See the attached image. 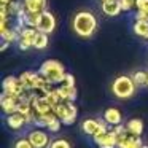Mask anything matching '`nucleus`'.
I'll list each match as a JSON object with an SVG mask.
<instances>
[{"label": "nucleus", "mask_w": 148, "mask_h": 148, "mask_svg": "<svg viewBox=\"0 0 148 148\" xmlns=\"http://www.w3.org/2000/svg\"><path fill=\"white\" fill-rule=\"evenodd\" d=\"M97 24L96 14L89 10L77 11L72 18V30L80 38H91L97 30Z\"/></svg>", "instance_id": "obj_1"}, {"label": "nucleus", "mask_w": 148, "mask_h": 148, "mask_svg": "<svg viewBox=\"0 0 148 148\" xmlns=\"http://www.w3.org/2000/svg\"><path fill=\"white\" fill-rule=\"evenodd\" d=\"M38 72L49 84L53 86H58L64 81V77H65V67L61 61L58 59H46V61L42 62V65L38 67Z\"/></svg>", "instance_id": "obj_2"}, {"label": "nucleus", "mask_w": 148, "mask_h": 148, "mask_svg": "<svg viewBox=\"0 0 148 148\" xmlns=\"http://www.w3.org/2000/svg\"><path fill=\"white\" fill-rule=\"evenodd\" d=\"M135 89H137V84L134 83L132 77H129V75H119L112 81L113 96L121 100H127L131 97H134Z\"/></svg>", "instance_id": "obj_3"}, {"label": "nucleus", "mask_w": 148, "mask_h": 148, "mask_svg": "<svg viewBox=\"0 0 148 148\" xmlns=\"http://www.w3.org/2000/svg\"><path fill=\"white\" fill-rule=\"evenodd\" d=\"M53 112L56 113V116L61 119L64 126H72L78 116V108L73 102H59L58 105L53 107Z\"/></svg>", "instance_id": "obj_4"}, {"label": "nucleus", "mask_w": 148, "mask_h": 148, "mask_svg": "<svg viewBox=\"0 0 148 148\" xmlns=\"http://www.w3.org/2000/svg\"><path fill=\"white\" fill-rule=\"evenodd\" d=\"M2 92L21 99V97L26 94V88H24L23 83L19 81V77L8 75V77H5L3 81H2Z\"/></svg>", "instance_id": "obj_5"}, {"label": "nucleus", "mask_w": 148, "mask_h": 148, "mask_svg": "<svg viewBox=\"0 0 148 148\" xmlns=\"http://www.w3.org/2000/svg\"><path fill=\"white\" fill-rule=\"evenodd\" d=\"M56 16L51 11H43V13L37 14V21H35V29L38 32H45L48 35H51L56 30Z\"/></svg>", "instance_id": "obj_6"}, {"label": "nucleus", "mask_w": 148, "mask_h": 148, "mask_svg": "<svg viewBox=\"0 0 148 148\" xmlns=\"http://www.w3.org/2000/svg\"><path fill=\"white\" fill-rule=\"evenodd\" d=\"M37 34L38 30L35 27H23L19 30V38H18V48L21 51H29L30 48H34V43H35Z\"/></svg>", "instance_id": "obj_7"}, {"label": "nucleus", "mask_w": 148, "mask_h": 148, "mask_svg": "<svg viewBox=\"0 0 148 148\" xmlns=\"http://www.w3.org/2000/svg\"><path fill=\"white\" fill-rule=\"evenodd\" d=\"M27 138L34 145V148H49V145H51L49 135L45 131H42V129H32L27 134Z\"/></svg>", "instance_id": "obj_8"}, {"label": "nucleus", "mask_w": 148, "mask_h": 148, "mask_svg": "<svg viewBox=\"0 0 148 148\" xmlns=\"http://www.w3.org/2000/svg\"><path fill=\"white\" fill-rule=\"evenodd\" d=\"M92 140L97 145V148H116V145H118V137L112 129L103 132V134L94 135Z\"/></svg>", "instance_id": "obj_9"}, {"label": "nucleus", "mask_w": 148, "mask_h": 148, "mask_svg": "<svg viewBox=\"0 0 148 148\" xmlns=\"http://www.w3.org/2000/svg\"><path fill=\"white\" fill-rule=\"evenodd\" d=\"M19 97L14 96H8V94H3L0 96V107H2V112L5 115H11V113H16L18 108H19Z\"/></svg>", "instance_id": "obj_10"}, {"label": "nucleus", "mask_w": 148, "mask_h": 148, "mask_svg": "<svg viewBox=\"0 0 148 148\" xmlns=\"http://www.w3.org/2000/svg\"><path fill=\"white\" fill-rule=\"evenodd\" d=\"M100 11L107 18H116L123 13V8H121L119 0H103L100 3Z\"/></svg>", "instance_id": "obj_11"}, {"label": "nucleus", "mask_w": 148, "mask_h": 148, "mask_svg": "<svg viewBox=\"0 0 148 148\" xmlns=\"http://www.w3.org/2000/svg\"><path fill=\"white\" fill-rule=\"evenodd\" d=\"M40 73L38 70L34 72V70H26L19 75V81L23 83V86L26 88V91H34L35 89V84H37V80H38Z\"/></svg>", "instance_id": "obj_12"}, {"label": "nucleus", "mask_w": 148, "mask_h": 148, "mask_svg": "<svg viewBox=\"0 0 148 148\" xmlns=\"http://www.w3.org/2000/svg\"><path fill=\"white\" fill-rule=\"evenodd\" d=\"M5 123H7V126L11 131H19V129H23L27 124V119L23 113L16 112V113H11V115H7Z\"/></svg>", "instance_id": "obj_13"}, {"label": "nucleus", "mask_w": 148, "mask_h": 148, "mask_svg": "<svg viewBox=\"0 0 148 148\" xmlns=\"http://www.w3.org/2000/svg\"><path fill=\"white\" fill-rule=\"evenodd\" d=\"M103 119H105V123L108 126H118L123 123V113L119 112L116 107H108V108H105V112H103Z\"/></svg>", "instance_id": "obj_14"}, {"label": "nucleus", "mask_w": 148, "mask_h": 148, "mask_svg": "<svg viewBox=\"0 0 148 148\" xmlns=\"http://www.w3.org/2000/svg\"><path fill=\"white\" fill-rule=\"evenodd\" d=\"M56 91H58L59 97H61L62 102H75V99H77V86H67V84H58V88H56Z\"/></svg>", "instance_id": "obj_15"}, {"label": "nucleus", "mask_w": 148, "mask_h": 148, "mask_svg": "<svg viewBox=\"0 0 148 148\" xmlns=\"http://www.w3.org/2000/svg\"><path fill=\"white\" fill-rule=\"evenodd\" d=\"M23 3L24 8L34 14H40L48 10V0H23Z\"/></svg>", "instance_id": "obj_16"}, {"label": "nucleus", "mask_w": 148, "mask_h": 148, "mask_svg": "<svg viewBox=\"0 0 148 148\" xmlns=\"http://www.w3.org/2000/svg\"><path fill=\"white\" fill-rule=\"evenodd\" d=\"M142 147H143L142 138L132 134H126L124 137L118 138V145H116V148H142Z\"/></svg>", "instance_id": "obj_17"}, {"label": "nucleus", "mask_w": 148, "mask_h": 148, "mask_svg": "<svg viewBox=\"0 0 148 148\" xmlns=\"http://www.w3.org/2000/svg\"><path fill=\"white\" fill-rule=\"evenodd\" d=\"M100 121H102V119H94V118L84 119V121L81 123V131H83L86 135L94 137V135L99 132V129H100Z\"/></svg>", "instance_id": "obj_18"}, {"label": "nucleus", "mask_w": 148, "mask_h": 148, "mask_svg": "<svg viewBox=\"0 0 148 148\" xmlns=\"http://www.w3.org/2000/svg\"><path fill=\"white\" fill-rule=\"evenodd\" d=\"M132 32H134L138 38L148 40V21L135 19L134 18V23H132Z\"/></svg>", "instance_id": "obj_19"}, {"label": "nucleus", "mask_w": 148, "mask_h": 148, "mask_svg": "<svg viewBox=\"0 0 148 148\" xmlns=\"http://www.w3.org/2000/svg\"><path fill=\"white\" fill-rule=\"evenodd\" d=\"M19 30L21 27H10L8 26L7 29L0 30V38L5 40L8 43H18V38H19Z\"/></svg>", "instance_id": "obj_20"}, {"label": "nucleus", "mask_w": 148, "mask_h": 148, "mask_svg": "<svg viewBox=\"0 0 148 148\" xmlns=\"http://www.w3.org/2000/svg\"><path fill=\"white\" fill-rule=\"evenodd\" d=\"M126 127H127V132L132 135L140 137V135L143 134V121H142L140 118H131L126 123Z\"/></svg>", "instance_id": "obj_21"}, {"label": "nucleus", "mask_w": 148, "mask_h": 148, "mask_svg": "<svg viewBox=\"0 0 148 148\" xmlns=\"http://www.w3.org/2000/svg\"><path fill=\"white\" fill-rule=\"evenodd\" d=\"M134 83L137 84V88H143V86H148V72L145 70H137L131 75Z\"/></svg>", "instance_id": "obj_22"}, {"label": "nucleus", "mask_w": 148, "mask_h": 148, "mask_svg": "<svg viewBox=\"0 0 148 148\" xmlns=\"http://www.w3.org/2000/svg\"><path fill=\"white\" fill-rule=\"evenodd\" d=\"M49 45V35L45 32H38L37 34V38H35V43H34V48L42 51V49H46Z\"/></svg>", "instance_id": "obj_23"}, {"label": "nucleus", "mask_w": 148, "mask_h": 148, "mask_svg": "<svg viewBox=\"0 0 148 148\" xmlns=\"http://www.w3.org/2000/svg\"><path fill=\"white\" fill-rule=\"evenodd\" d=\"M121 3V8L124 13H129V11L135 10V5H137V0H119Z\"/></svg>", "instance_id": "obj_24"}, {"label": "nucleus", "mask_w": 148, "mask_h": 148, "mask_svg": "<svg viewBox=\"0 0 148 148\" xmlns=\"http://www.w3.org/2000/svg\"><path fill=\"white\" fill-rule=\"evenodd\" d=\"M49 148H72V147H70V142L65 140V138H56V140L51 142Z\"/></svg>", "instance_id": "obj_25"}, {"label": "nucleus", "mask_w": 148, "mask_h": 148, "mask_svg": "<svg viewBox=\"0 0 148 148\" xmlns=\"http://www.w3.org/2000/svg\"><path fill=\"white\" fill-rule=\"evenodd\" d=\"M13 148H34V145L30 143V140L27 137H23V138H18V140L14 142Z\"/></svg>", "instance_id": "obj_26"}, {"label": "nucleus", "mask_w": 148, "mask_h": 148, "mask_svg": "<svg viewBox=\"0 0 148 148\" xmlns=\"http://www.w3.org/2000/svg\"><path fill=\"white\" fill-rule=\"evenodd\" d=\"M61 127H62V121L59 118H56V119H53V121L48 124L46 131H49V132H59V131H61Z\"/></svg>", "instance_id": "obj_27"}, {"label": "nucleus", "mask_w": 148, "mask_h": 148, "mask_svg": "<svg viewBox=\"0 0 148 148\" xmlns=\"http://www.w3.org/2000/svg\"><path fill=\"white\" fill-rule=\"evenodd\" d=\"M62 84H67V86H75V77L72 73H65Z\"/></svg>", "instance_id": "obj_28"}, {"label": "nucleus", "mask_w": 148, "mask_h": 148, "mask_svg": "<svg viewBox=\"0 0 148 148\" xmlns=\"http://www.w3.org/2000/svg\"><path fill=\"white\" fill-rule=\"evenodd\" d=\"M10 45H11V43H8V42H5V40H2V45H0V51H2V53L7 51V48H10Z\"/></svg>", "instance_id": "obj_29"}, {"label": "nucleus", "mask_w": 148, "mask_h": 148, "mask_svg": "<svg viewBox=\"0 0 148 148\" xmlns=\"http://www.w3.org/2000/svg\"><path fill=\"white\" fill-rule=\"evenodd\" d=\"M142 148H148V145H147V143H143V147H142Z\"/></svg>", "instance_id": "obj_30"}, {"label": "nucleus", "mask_w": 148, "mask_h": 148, "mask_svg": "<svg viewBox=\"0 0 148 148\" xmlns=\"http://www.w3.org/2000/svg\"><path fill=\"white\" fill-rule=\"evenodd\" d=\"M100 2H103V0H100Z\"/></svg>", "instance_id": "obj_31"}, {"label": "nucleus", "mask_w": 148, "mask_h": 148, "mask_svg": "<svg viewBox=\"0 0 148 148\" xmlns=\"http://www.w3.org/2000/svg\"><path fill=\"white\" fill-rule=\"evenodd\" d=\"M21 2H23V0H21Z\"/></svg>", "instance_id": "obj_32"}]
</instances>
